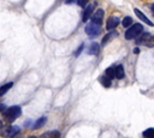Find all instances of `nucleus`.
Instances as JSON below:
<instances>
[{
  "mask_svg": "<svg viewBox=\"0 0 154 138\" xmlns=\"http://www.w3.org/2000/svg\"><path fill=\"white\" fill-rule=\"evenodd\" d=\"M4 108H5V106H4V104H1V103H0V110H2V109H4Z\"/></svg>",
  "mask_w": 154,
  "mask_h": 138,
  "instance_id": "nucleus-23",
  "label": "nucleus"
},
{
  "mask_svg": "<svg viewBox=\"0 0 154 138\" xmlns=\"http://www.w3.org/2000/svg\"><path fill=\"white\" fill-rule=\"evenodd\" d=\"M94 7H95V2H93V4H90L88 7H85L84 13H83V16H82L83 22H87V20L91 17V13H93V11H94Z\"/></svg>",
  "mask_w": 154,
  "mask_h": 138,
  "instance_id": "nucleus-7",
  "label": "nucleus"
},
{
  "mask_svg": "<svg viewBox=\"0 0 154 138\" xmlns=\"http://www.w3.org/2000/svg\"><path fill=\"white\" fill-rule=\"evenodd\" d=\"M122 24H123V26L129 28L130 25H132V18H131V17H125V18L122 20Z\"/></svg>",
  "mask_w": 154,
  "mask_h": 138,
  "instance_id": "nucleus-17",
  "label": "nucleus"
},
{
  "mask_svg": "<svg viewBox=\"0 0 154 138\" xmlns=\"http://www.w3.org/2000/svg\"><path fill=\"white\" fill-rule=\"evenodd\" d=\"M99 82L105 86V88H109L111 86V82H112V79L108 77V76H101V77H99Z\"/></svg>",
  "mask_w": 154,
  "mask_h": 138,
  "instance_id": "nucleus-11",
  "label": "nucleus"
},
{
  "mask_svg": "<svg viewBox=\"0 0 154 138\" xmlns=\"http://www.w3.org/2000/svg\"><path fill=\"white\" fill-rule=\"evenodd\" d=\"M134 11H135V13H136V16H137V17H138V18H140V19H141V20H142L143 23H146V24H148L149 26H153V25H154V24L152 23V20H150L149 18H147V17L144 16V13H143L142 11H140L138 8H135Z\"/></svg>",
  "mask_w": 154,
  "mask_h": 138,
  "instance_id": "nucleus-8",
  "label": "nucleus"
},
{
  "mask_svg": "<svg viewBox=\"0 0 154 138\" xmlns=\"http://www.w3.org/2000/svg\"><path fill=\"white\" fill-rule=\"evenodd\" d=\"M143 30V26L141 24H132L130 25V28L125 31V38L126 40H132V38H136L138 37V35L142 32Z\"/></svg>",
  "mask_w": 154,
  "mask_h": 138,
  "instance_id": "nucleus-1",
  "label": "nucleus"
},
{
  "mask_svg": "<svg viewBox=\"0 0 154 138\" xmlns=\"http://www.w3.org/2000/svg\"><path fill=\"white\" fill-rule=\"evenodd\" d=\"M85 32H87V35L90 38H94V37H96V36L100 35V25L91 22V23H89L85 26Z\"/></svg>",
  "mask_w": 154,
  "mask_h": 138,
  "instance_id": "nucleus-3",
  "label": "nucleus"
},
{
  "mask_svg": "<svg viewBox=\"0 0 154 138\" xmlns=\"http://www.w3.org/2000/svg\"><path fill=\"white\" fill-rule=\"evenodd\" d=\"M91 18V22L93 23H96V24H101V22H102V18H103V10H101V8H99V10H96L94 13H93V16L90 17Z\"/></svg>",
  "mask_w": 154,
  "mask_h": 138,
  "instance_id": "nucleus-5",
  "label": "nucleus"
},
{
  "mask_svg": "<svg viewBox=\"0 0 154 138\" xmlns=\"http://www.w3.org/2000/svg\"><path fill=\"white\" fill-rule=\"evenodd\" d=\"M99 52H100V44L96 42H91V44L88 48V53L91 55H97Z\"/></svg>",
  "mask_w": 154,
  "mask_h": 138,
  "instance_id": "nucleus-9",
  "label": "nucleus"
},
{
  "mask_svg": "<svg viewBox=\"0 0 154 138\" xmlns=\"http://www.w3.org/2000/svg\"><path fill=\"white\" fill-rule=\"evenodd\" d=\"M1 126H2V122H1V120H0V128H1Z\"/></svg>",
  "mask_w": 154,
  "mask_h": 138,
  "instance_id": "nucleus-25",
  "label": "nucleus"
},
{
  "mask_svg": "<svg viewBox=\"0 0 154 138\" xmlns=\"http://www.w3.org/2000/svg\"><path fill=\"white\" fill-rule=\"evenodd\" d=\"M46 121H47V118H46V116H42V118H40L38 120H36V121H35V124L32 125V128H34V130H37V128L42 127V126L46 124Z\"/></svg>",
  "mask_w": 154,
  "mask_h": 138,
  "instance_id": "nucleus-12",
  "label": "nucleus"
},
{
  "mask_svg": "<svg viewBox=\"0 0 154 138\" xmlns=\"http://www.w3.org/2000/svg\"><path fill=\"white\" fill-rule=\"evenodd\" d=\"M106 76H108L111 79L116 77V67H107L106 68Z\"/></svg>",
  "mask_w": 154,
  "mask_h": 138,
  "instance_id": "nucleus-16",
  "label": "nucleus"
},
{
  "mask_svg": "<svg viewBox=\"0 0 154 138\" xmlns=\"http://www.w3.org/2000/svg\"><path fill=\"white\" fill-rule=\"evenodd\" d=\"M112 36H116V31H111V32H108V34L102 38V44H106L107 41H108L109 38H112Z\"/></svg>",
  "mask_w": 154,
  "mask_h": 138,
  "instance_id": "nucleus-18",
  "label": "nucleus"
},
{
  "mask_svg": "<svg viewBox=\"0 0 154 138\" xmlns=\"http://www.w3.org/2000/svg\"><path fill=\"white\" fill-rule=\"evenodd\" d=\"M22 114V109L19 106H12L10 108H7L4 112V116L8 120V121H13L16 118H18Z\"/></svg>",
  "mask_w": 154,
  "mask_h": 138,
  "instance_id": "nucleus-2",
  "label": "nucleus"
},
{
  "mask_svg": "<svg viewBox=\"0 0 154 138\" xmlns=\"http://www.w3.org/2000/svg\"><path fill=\"white\" fill-rule=\"evenodd\" d=\"M89 0H77V4L81 6V7H85V5L88 4Z\"/></svg>",
  "mask_w": 154,
  "mask_h": 138,
  "instance_id": "nucleus-19",
  "label": "nucleus"
},
{
  "mask_svg": "<svg viewBox=\"0 0 154 138\" xmlns=\"http://www.w3.org/2000/svg\"><path fill=\"white\" fill-rule=\"evenodd\" d=\"M134 53H135V54H138V53H140V49H138V48H135V49H134Z\"/></svg>",
  "mask_w": 154,
  "mask_h": 138,
  "instance_id": "nucleus-22",
  "label": "nucleus"
},
{
  "mask_svg": "<svg viewBox=\"0 0 154 138\" xmlns=\"http://www.w3.org/2000/svg\"><path fill=\"white\" fill-rule=\"evenodd\" d=\"M19 132V127L18 126H11V127H8L5 132H4V134L5 136H8V137H13L14 134H17Z\"/></svg>",
  "mask_w": 154,
  "mask_h": 138,
  "instance_id": "nucleus-10",
  "label": "nucleus"
},
{
  "mask_svg": "<svg viewBox=\"0 0 154 138\" xmlns=\"http://www.w3.org/2000/svg\"><path fill=\"white\" fill-rule=\"evenodd\" d=\"M124 76H125V73H124V67H123V65H118V66L116 67V77H117L118 79H122V78H124Z\"/></svg>",
  "mask_w": 154,
  "mask_h": 138,
  "instance_id": "nucleus-13",
  "label": "nucleus"
},
{
  "mask_svg": "<svg viewBox=\"0 0 154 138\" xmlns=\"http://www.w3.org/2000/svg\"><path fill=\"white\" fill-rule=\"evenodd\" d=\"M150 8H152V11H153V13H154V4L152 5V7H150Z\"/></svg>",
  "mask_w": 154,
  "mask_h": 138,
  "instance_id": "nucleus-24",
  "label": "nucleus"
},
{
  "mask_svg": "<svg viewBox=\"0 0 154 138\" xmlns=\"http://www.w3.org/2000/svg\"><path fill=\"white\" fill-rule=\"evenodd\" d=\"M154 41V37H152L148 32H142L138 35V38L136 41L137 44H146V46H152V42Z\"/></svg>",
  "mask_w": 154,
  "mask_h": 138,
  "instance_id": "nucleus-4",
  "label": "nucleus"
},
{
  "mask_svg": "<svg viewBox=\"0 0 154 138\" xmlns=\"http://www.w3.org/2000/svg\"><path fill=\"white\" fill-rule=\"evenodd\" d=\"M83 47H84V44H83V43H82V44H81V46H79V47H78V49H77V50H76V52H75V55H76V56H77V55H78V54H79V53H81V50H82V49H83Z\"/></svg>",
  "mask_w": 154,
  "mask_h": 138,
  "instance_id": "nucleus-21",
  "label": "nucleus"
},
{
  "mask_svg": "<svg viewBox=\"0 0 154 138\" xmlns=\"http://www.w3.org/2000/svg\"><path fill=\"white\" fill-rule=\"evenodd\" d=\"M143 137L146 138H154V128L150 127V128H147L146 131H143Z\"/></svg>",
  "mask_w": 154,
  "mask_h": 138,
  "instance_id": "nucleus-15",
  "label": "nucleus"
},
{
  "mask_svg": "<svg viewBox=\"0 0 154 138\" xmlns=\"http://www.w3.org/2000/svg\"><path fill=\"white\" fill-rule=\"evenodd\" d=\"M12 85H13V83H7V84L0 86V96H2L4 94H6V92L12 88Z\"/></svg>",
  "mask_w": 154,
  "mask_h": 138,
  "instance_id": "nucleus-14",
  "label": "nucleus"
},
{
  "mask_svg": "<svg viewBox=\"0 0 154 138\" xmlns=\"http://www.w3.org/2000/svg\"><path fill=\"white\" fill-rule=\"evenodd\" d=\"M45 136H51V137H59V136H60V133H59V132H47V133H45Z\"/></svg>",
  "mask_w": 154,
  "mask_h": 138,
  "instance_id": "nucleus-20",
  "label": "nucleus"
},
{
  "mask_svg": "<svg viewBox=\"0 0 154 138\" xmlns=\"http://www.w3.org/2000/svg\"><path fill=\"white\" fill-rule=\"evenodd\" d=\"M118 24H119V18H118V17H109V18L107 19L106 28H107L108 31H111V30H113L114 28H117Z\"/></svg>",
  "mask_w": 154,
  "mask_h": 138,
  "instance_id": "nucleus-6",
  "label": "nucleus"
}]
</instances>
